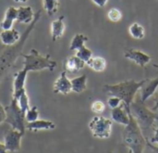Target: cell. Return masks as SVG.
<instances>
[{
    "label": "cell",
    "mask_w": 158,
    "mask_h": 153,
    "mask_svg": "<svg viewBox=\"0 0 158 153\" xmlns=\"http://www.w3.org/2000/svg\"><path fill=\"white\" fill-rule=\"evenodd\" d=\"M124 106L127 109L128 114L130 116V123L125 126L122 133L123 143L132 151V153H143L145 146L147 145V139L144 138L137 121L132 116L131 112V107H128L125 104Z\"/></svg>",
    "instance_id": "1"
},
{
    "label": "cell",
    "mask_w": 158,
    "mask_h": 153,
    "mask_svg": "<svg viewBox=\"0 0 158 153\" xmlns=\"http://www.w3.org/2000/svg\"><path fill=\"white\" fill-rule=\"evenodd\" d=\"M146 80L147 79H144L140 82L129 80L116 85H105L103 86V89L107 95L118 97L126 106L131 107V103L134 100L136 93L140 91Z\"/></svg>",
    "instance_id": "2"
},
{
    "label": "cell",
    "mask_w": 158,
    "mask_h": 153,
    "mask_svg": "<svg viewBox=\"0 0 158 153\" xmlns=\"http://www.w3.org/2000/svg\"><path fill=\"white\" fill-rule=\"evenodd\" d=\"M21 57L24 59L23 70L27 72H38L44 69L53 72L57 66L56 61L53 60L50 55H41L39 51L34 48L31 49L29 54H21Z\"/></svg>",
    "instance_id": "3"
},
{
    "label": "cell",
    "mask_w": 158,
    "mask_h": 153,
    "mask_svg": "<svg viewBox=\"0 0 158 153\" xmlns=\"http://www.w3.org/2000/svg\"><path fill=\"white\" fill-rule=\"evenodd\" d=\"M131 112L134 119L137 121L143 132L151 129L154 130L153 126L155 121L158 120V116L155 113V111L150 110L144 104V102L141 100V98L136 101L133 100L131 105Z\"/></svg>",
    "instance_id": "4"
},
{
    "label": "cell",
    "mask_w": 158,
    "mask_h": 153,
    "mask_svg": "<svg viewBox=\"0 0 158 153\" xmlns=\"http://www.w3.org/2000/svg\"><path fill=\"white\" fill-rule=\"evenodd\" d=\"M5 110L6 113V118L5 122L9 124L12 129L18 130L24 135L25 130H26L25 113L19 108L18 101L12 98L10 104L5 107Z\"/></svg>",
    "instance_id": "5"
},
{
    "label": "cell",
    "mask_w": 158,
    "mask_h": 153,
    "mask_svg": "<svg viewBox=\"0 0 158 153\" xmlns=\"http://www.w3.org/2000/svg\"><path fill=\"white\" fill-rule=\"evenodd\" d=\"M112 120L105 118L101 115L94 116L89 123V128L94 138L105 139L111 136Z\"/></svg>",
    "instance_id": "6"
},
{
    "label": "cell",
    "mask_w": 158,
    "mask_h": 153,
    "mask_svg": "<svg viewBox=\"0 0 158 153\" xmlns=\"http://www.w3.org/2000/svg\"><path fill=\"white\" fill-rule=\"evenodd\" d=\"M23 134L18 130L10 129L4 137V145L8 152H17L20 151V142Z\"/></svg>",
    "instance_id": "7"
},
{
    "label": "cell",
    "mask_w": 158,
    "mask_h": 153,
    "mask_svg": "<svg viewBox=\"0 0 158 153\" xmlns=\"http://www.w3.org/2000/svg\"><path fill=\"white\" fill-rule=\"evenodd\" d=\"M124 57L128 59L134 61L137 65H139L142 68H144L152 59V57L147 55L146 53H144L141 50L132 49V48L125 50Z\"/></svg>",
    "instance_id": "8"
},
{
    "label": "cell",
    "mask_w": 158,
    "mask_h": 153,
    "mask_svg": "<svg viewBox=\"0 0 158 153\" xmlns=\"http://www.w3.org/2000/svg\"><path fill=\"white\" fill-rule=\"evenodd\" d=\"M54 93L55 94H63L68 95L72 91L71 82L67 76V72L63 71L60 73V76L56 80L54 84Z\"/></svg>",
    "instance_id": "9"
},
{
    "label": "cell",
    "mask_w": 158,
    "mask_h": 153,
    "mask_svg": "<svg viewBox=\"0 0 158 153\" xmlns=\"http://www.w3.org/2000/svg\"><path fill=\"white\" fill-rule=\"evenodd\" d=\"M111 119L115 123L122 125L124 126L129 125L130 116L123 103H121V105L118 106V108H115L111 111Z\"/></svg>",
    "instance_id": "10"
},
{
    "label": "cell",
    "mask_w": 158,
    "mask_h": 153,
    "mask_svg": "<svg viewBox=\"0 0 158 153\" xmlns=\"http://www.w3.org/2000/svg\"><path fill=\"white\" fill-rule=\"evenodd\" d=\"M158 88V78L156 79H147L144 85L140 89L141 91V100L143 102H145L149 98L155 95L156 89Z\"/></svg>",
    "instance_id": "11"
},
{
    "label": "cell",
    "mask_w": 158,
    "mask_h": 153,
    "mask_svg": "<svg viewBox=\"0 0 158 153\" xmlns=\"http://www.w3.org/2000/svg\"><path fill=\"white\" fill-rule=\"evenodd\" d=\"M85 64L86 63L77 56H72L64 61V71L70 73H77L84 68Z\"/></svg>",
    "instance_id": "12"
},
{
    "label": "cell",
    "mask_w": 158,
    "mask_h": 153,
    "mask_svg": "<svg viewBox=\"0 0 158 153\" xmlns=\"http://www.w3.org/2000/svg\"><path fill=\"white\" fill-rule=\"evenodd\" d=\"M18 19V8L14 7H9L5 14L3 20L0 22V28L3 31L10 30L13 27V23Z\"/></svg>",
    "instance_id": "13"
},
{
    "label": "cell",
    "mask_w": 158,
    "mask_h": 153,
    "mask_svg": "<svg viewBox=\"0 0 158 153\" xmlns=\"http://www.w3.org/2000/svg\"><path fill=\"white\" fill-rule=\"evenodd\" d=\"M19 38H20V33L15 29L6 30L0 33V41L4 46H6L15 45L17 42H19Z\"/></svg>",
    "instance_id": "14"
},
{
    "label": "cell",
    "mask_w": 158,
    "mask_h": 153,
    "mask_svg": "<svg viewBox=\"0 0 158 153\" xmlns=\"http://www.w3.org/2000/svg\"><path fill=\"white\" fill-rule=\"evenodd\" d=\"M56 128V125L54 122L46 121V120H36L31 123L26 124V129L31 132H38L40 130H53Z\"/></svg>",
    "instance_id": "15"
},
{
    "label": "cell",
    "mask_w": 158,
    "mask_h": 153,
    "mask_svg": "<svg viewBox=\"0 0 158 153\" xmlns=\"http://www.w3.org/2000/svg\"><path fill=\"white\" fill-rule=\"evenodd\" d=\"M34 18H35V14L33 13L31 7L21 6L18 8V19H17L18 21L24 24H29L33 21Z\"/></svg>",
    "instance_id": "16"
},
{
    "label": "cell",
    "mask_w": 158,
    "mask_h": 153,
    "mask_svg": "<svg viewBox=\"0 0 158 153\" xmlns=\"http://www.w3.org/2000/svg\"><path fill=\"white\" fill-rule=\"evenodd\" d=\"M64 18H65L64 16H60L58 19L53 20L51 23V35H52V40L54 42L61 38L65 32Z\"/></svg>",
    "instance_id": "17"
},
{
    "label": "cell",
    "mask_w": 158,
    "mask_h": 153,
    "mask_svg": "<svg viewBox=\"0 0 158 153\" xmlns=\"http://www.w3.org/2000/svg\"><path fill=\"white\" fill-rule=\"evenodd\" d=\"M28 72L25 70H21L17 72L14 74V82H13V94L18 93L25 89V82Z\"/></svg>",
    "instance_id": "18"
},
{
    "label": "cell",
    "mask_w": 158,
    "mask_h": 153,
    "mask_svg": "<svg viewBox=\"0 0 158 153\" xmlns=\"http://www.w3.org/2000/svg\"><path fill=\"white\" fill-rule=\"evenodd\" d=\"M71 86H72V92L75 93H82L87 88V76L86 74H82L79 77L73 78L70 80Z\"/></svg>",
    "instance_id": "19"
},
{
    "label": "cell",
    "mask_w": 158,
    "mask_h": 153,
    "mask_svg": "<svg viewBox=\"0 0 158 153\" xmlns=\"http://www.w3.org/2000/svg\"><path fill=\"white\" fill-rule=\"evenodd\" d=\"M13 98L18 101V104L19 108L21 109V111L24 113H26L27 111L30 109L29 108V97L26 93V90L23 89L22 91L13 94Z\"/></svg>",
    "instance_id": "20"
},
{
    "label": "cell",
    "mask_w": 158,
    "mask_h": 153,
    "mask_svg": "<svg viewBox=\"0 0 158 153\" xmlns=\"http://www.w3.org/2000/svg\"><path fill=\"white\" fill-rule=\"evenodd\" d=\"M86 64L94 72H104L105 69L106 68V60L103 57H94L92 58Z\"/></svg>",
    "instance_id": "21"
},
{
    "label": "cell",
    "mask_w": 158,
    "mask_h": 153,
    "mask_svg": "<svg viewBox=\"0 0 158 153\" xmlns=\"http://www.w3.org/2000/svg\"><path fill=\"white\" fill-rule=\"evenodd\" d=\"M88 41V37L82 33H77L71 40L70 46H69V50L74 51V50H79L82 46H84V43Z\"/></svg>",
    "instance_id": "22"
},
{
    "label": "cell",
    "mask_w": 158,
    "mask_h": 153,
    "mask_svg": "<svg viewBox=\"0 0 158 153\" xmlns=\"http://www.w3.org/2000/svg\"><path fill=\"white\" fill-rule=\"evenodd\" d=\"M129 32L134 39L141 40L144 37V28L137 22H134L130 26Z\"/></svg>",
    "instance_id": "23"
},
{
    "label": "cell",
    "mask_w": 158,
    "mask_h": 153,
    "mask_svg": "<svg viewBox=\"0 0 158 153\" xmlns=\"http://www.w3.org/2000/svg\"><path fill=\"white\" fill-rule=\"evenodd\" d=\"M59 0H44V8L49 16H53L57 12Z\"/></svg>",
    "instance_id": "24"
},
{
    "label": "cell",
    "mask_w": 158,
    "mask_h": 153,
    "mask_svg": "<svg viewBox=\"0 0 158 153\" xmlns=\"http://www.w3.org/2000/svg\"><path fill=\"white\" fill-rule=\"evenodd\" d=\"M75 56H77L78 58H80L81 60H83L86 63V62H88L93 58V51L90 50L89 48H87L84 46L81 48H80L79 50H77Z\"/></svg>",
    "instance_id": "25"
},
{
    "label": "cell",
    "mask_w": 158,
    "mask_h": 153,
    "mask_svg": "<svg viewBox=\"0 0 158 153\" xmlns=\"http://www.w3.org/2000/svg\"><path fill=\"white\" fill-rule=\"evenodd\" d=\"M38 119H39V111H38V108L36 106L31 107L25 113L26 123H31V122H34Z\"/></svg>",
    "instance_id": "26"
},
{
    "label": "cell",
    "mask_w": 158,
    "mask_h": 153,
    "mask_svg": "<svg viewBox=\"0 0 158 153\" xmlns=\"http://www.w3.org/2000/svg\"><path fill=\"white\" fill-rule=\"evenodd\" d=\"M91 109H92L93 112H94L96 114H101L104 112V111L106 109V105L101 100H95L92 103Z\"/></svg>",
    "instance_id": "27"
},
{
    "label": "cell",
    "mask_w": 158,
    "mask_h": 153,
    "mask_svg": "<svg viewBox=\"0 0 158 153\" xmlns=\"http://www.w3.org/2000/svg\"><path fill=\"white\" fill-rule=\"evenodd\" d=\"M107 17H108V19H109L111 21L117 22V21H118V20H121L122 14H121V12H120L118 8H111V9L108 11V13H107Z\"/></svg>",
    "instance_id": "28"
},
{
    "label": "cell",
    "mask_w": 158,
    "mask_h": 153,
    "mask_svg": "<svg viewBox=\"0 0 158 153\" xmlns=\"http://www.w3.org/2000/svg\"><path fill=\"white\" fill-rule=\"evenodd\" d=\"M121 99L118 98V97H114V96H111L108 100H107V105L110 109H115V108H118V106H120L121 104Z\"/></svg>",
    "instance_id": "29"
},
{
    "label": "cell",
    "mask_w": 158,
    "mask_h": 153,
    "mask_svg": "<svg viewBox=\"0 0 158 153\" xmlns=\"http://www.w3.org/2000/svg\"><path fill=\"white\" fill-rule=\"evenodd\" d=\"M6 113L5 107L0 103V125L6 121Z\"/></svg>",
    "instance_id": "30"
},
{
    "label": "cell",
    "mask_w": 158,
    "mask_h": 153,
    "mask_svg": "<svg viewBox=\"0 0 158 153\" xmlns=\"http://www.w3.org/2000/svg\"><path fill=\"white\" fill-rule=\"evenodd\" d=\"M97 7H104L106 5V3H107V1L108 0H92Z\"/></svg>",
    "instance_id": "31"
},
{
    "label": "cell",
    "mask_w": 158,
    "mask_h": 153,
    "mask_svg": "<svg viewBox=\"0 0 158 153\" xmlns=\"http://www.w3.org/2000/svg\"><path fill=\"white\" fill-rule=\"evenodd\" d=\"M154 131H155V135L151 138V142L152 143H157L158 144V127L154 128Z\"/></svg>",
    "instance_id": "32"
},
{
    "label": "cell",
    "mask_w": 158,
    "mask_h": 153,
    "mask_svg": "<svg viewBox=\"0 0 158 153\" xmlns=\"http://www.w3.org/2000/svg\"><path fill=\"white\" fill-rule=\"evenodd\" d=\"M154 101H155V105L152 108V111H156L158 110V92L155 95V97H154Z\"/></svg>",
    "instance_id": "33"
},
{
    "label": "cell",
    "mask_w": 158,
    "mask_h": 153,
    "mask_svg": "<svg viewBox=\"0 0 158 153\" xmlns=\"http://www.w3.org/2000/svg\"><path fill=\"white\" fill-rule=\"evenodd\" d=\"M147 146H148L150 149H152V150H153V151H154L156 153H158V147H155V146H154V145H152L148 140H147Z\"/></svg>",
    "instance_id": "34"
},
{
    "label": "cell",
    "mask_w": 158,
    "mask_h": 153,
    "mask_svg": "<svg viewBox=\"0 0 158 153\" xmlns=\"http://www.w3.org/2000/svg\"><path fill=\"white\" fill-rule=\"evenodd\" d=\"M0 153H8V151H6V147H5V145H4V143H1V142H0Z\"/></svg>",
    "instance_id": "35"
},
{
    "label": "cell",
    "mask_w": 158,
    "mask_h": 153,
    "mask_svg": "<svg viewBox=\"0 0 158 153\" xmlns=\"http://www.w3.org/2000/svg\"><path fill=\"white\" fill-rule=\"evenodd\" d=\"M28 0H14V2L16 3H26Z\"/></svg>",
    "instance_id": "36"
},
{
    "label": "cell",
    "mask_w": 158,
    "mask_h": 153,
    "mask_svg": "<svg viewBox=\"0 0 158 153\" xmlns=\"http://www.w3.org/2000/svg\"><path fill=\"white\" fill-rule=\"evenodd\" d=\"M153 66H154L155 68H156V69H158V64H154Z\"/></svg>",
    "instance_id": "37"
},
{
    "label": "cell",
    "mask_w": 158,
    "mask_h": 153,
    "mask_svg": "<svg viewBox=\"0 0 158 153\" xmlns=\"http://www.w3.org/2000/svg\"><path fill=\"white\" fill-rule=\"evenodd\" d=\"M129 153H132V151H130V152Z\"/></svg>",
    "instance_id": "38"
}]
</instances>
